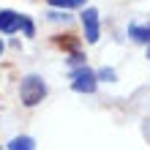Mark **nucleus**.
Returning a JSON list of instances; mask_svg holds the SVG:
<instances>
[{
	"mask_svg": "<svg viewBox=\"0 0 150 150\" xmlns=\"http://www.w3.org/2000/svg\"><path fill=\"white\" fill-rule=\"evenodd\" d=\"M145 28H147V36H150V22H147V25H145Z\"/></svg>",
	"mask_w": 150,
	"mask_h": 150,
	"instance_id": "4468645a",
	"label": "nucleus"
},
{
	"mask_svg": "<svg viewBox=\"0 0 150 150\" xmlns=\"http://www.w3.org/2000/svg\"><path fill=\"white\" fill-rule=\"evenodd\" d=\"M55 44L68 52H79V38H74V33H66V38H55Z\"/></svg>",
	"mask_w": 150,
	"mask_h": 150,
	"instance_id": "0eeeda50",
	"label": "nucleus"
},
{
	"mask_svg": "<svg viewBox=\"0 0 150 150\" xmlns=\"http://www.w3.org/2000/svg\"><path fill=\"white\" fill-rule=\"evenodd\" d=\"M96 79H98V82H117V71H115L112 66H101L98 71H96Z\"/></svg>",
	"mask_w": 150,
	"mask_h": 150,
	"instance_id": "6e6552de",
	"label": "nucleus"
},
{
	"mask_svg": "<svg viewBox=\"0 0 150 150\" xmlns=\"http://www.w3.org/2000/svg\"><path fill=\"white\" fill-rule=\"evenodd\" d=\"M22 16L25 14H16L14 8H3V11H0V33H3V36L16 33L22 28Z\"/></svg>",
	"mask_w": 150,
	"mask_h": 150,
	"instance_id": "20e7f679",
	"label": "nucleus"
},
{
	"mask_svg": "<svg viewBox=\"0 0 150 150\" xmlns=\"http://www.w3.org/2000/svg\"><path fill=\"white\" fill-rule=\"evenodd\" d=\"M47 3H49L52 8H57V11H60V8H82L87 0H47Z\"/></svg>",
	"mask_w": 150,
	"mask_h": 150,
	"instance_id": "1a4fd4ad",
	"label": "nucleus"
},
{
	"mask_svg": "<svg viewBox=\"0 0 150 150\" xmlns=\"http://www.w3.org/2000/svg\"><path fill=\"white\" fill-rule=\"evenodd\" d=\"M47 82L38 76V74H28V76H22V82H19V101L25 104V107H38V104L47 98Z\"/></svg>",
	"mask_w": 150,
	"mask_h": 150,
	"instance_id": "f257e3e1",
	"label": "nucleus"
},
{
	"mask_svg": "<svg viewBox=\"0 0 150 150\" xmlns=\"http://www.w3.org/2000/svg\"><path fill=\"white\" fill-rule=\"evenodd\" d=\"M147 60H150V44H147Z\"/></svg>",
	"mask_w": 150,
	"mask_h": 150,
	"instance_id": "2eb2a0df",
	"label": "nucleus"
},
{
	"mask_svg": "<svg viewBox=\"0 0 150 150\" xmlns=\"http://www.w3.org/2000/svg\"><path fill=\"white\" fill-rule=\"evenodd\" d=\"M66 63L71 66V68H79V66H87V57L82 55V52H71V55L66 57Z\"/></svg>",
	"mask_w": 150,
	"mask_h": 150,
	"instance_id": "9d476101",
	"label": "nucleus"
},
{
	"mask_svg": "<svg viewBox=\"0 0 150 150\" xmlns=\"http://www.w3.org/2000/svg\"><path fill=\"white\" fill-rule=\"evenodd\" d=\"M128 36L131 41H137V44H150V36H147V28L145 25H137V22H128Z\"/></svg>",
	"mask_w": 150,
	"mask_h": 150,
	"instance_id": "423d86ee",
	"label": "nucleus"
},
{
	"mask_svg": "<svg viewBox=\"0 0 150 150\" xmlns=\"http://www.w3.org/2000/svg\"><path fill=\"white\" fill-rule=\"evenodd\" d=\"M68 79H71V90L74 93H96L98 87V79H96V71L90 66H79V68H71L68 71Z\"/></svg>",
	"mask_w": 150,
	"mask_h": 150,
	"instance_id": "f03ea898",
	"label": "nucleus"
},
{
	"mask_svg": "<svg viewBox=\"0 0 150 150\" xmlns=\"http://www.w3.org/2000/svg\"><path fill=\"white\" fill-rule=\"evenodd\" d=\"M22 33H25L28 38H33V36H36V25H33V19H30V16H22Z\"/></svg>",
	"mask_w": 150,
	"mask_h": 150,
	"instance_id": "9b49d317",
	"label": "nucleus"
},
{
	"mask_svg": "<svg viewBox=\"0 0 150 150\" xmlns=\"http://www.w3.org/2000/svg\"><path fill=\"white\" fill-rule=\"evenodd\" d=\"M3 49H6V44H3V38H0V55H3Z\"/></svg>",
	"mask_w": 150,
	"mask_h": 150,
	"instance_id": "ddd939ff",
	"label": "nucleus"
},
{
	"mask_svg": "<svg viewBox=\"0 0 150 150\" xmlns=\"http://www.w3.org/2000/svg\"><path fill=\"white\" fill-rule=\"evenodd\" d=\"M6 150H36V139L28 137V134H19L6 145Z\"/></svg>",
	"mask_w": 150,
	"mask_h": 150,
	"instance_id": "39448f33",
	"label": "nucleus"
},
{
	"mask_svg": "<svg viewBox=\"0 0 150 150\" xmlns=\"http://www.w3.org/2000/svg\"><path fill=\"white\" fill-rule=\"evenodd\" d=\"M79 19H82V28H85V41L87 44H98V38H101V16H98V8L85 6L82 14H79Z\"/></svg>",
	"mask_w": 150,
	"mask_h": 150,
	"instance_id": "7ed1b4c3",
	"label": "nucleus"
},
{
	"mask_svg": "<svg viewBox=\"0 0 150 150\" xmlns=\"http://www.w3.org/2000/svg\"><path fill=\"white\" fill-rule=\"evenodd\" d=\"M49 19H52V22H68V19H71V14H66V11H57V8H52V11H49Z\"/></svg>",
	"mask_w": 150,
	"mask_h": 150,
	"instance_id": "f8f14e48",
	"label": "nucleus"
}]
</instances>
